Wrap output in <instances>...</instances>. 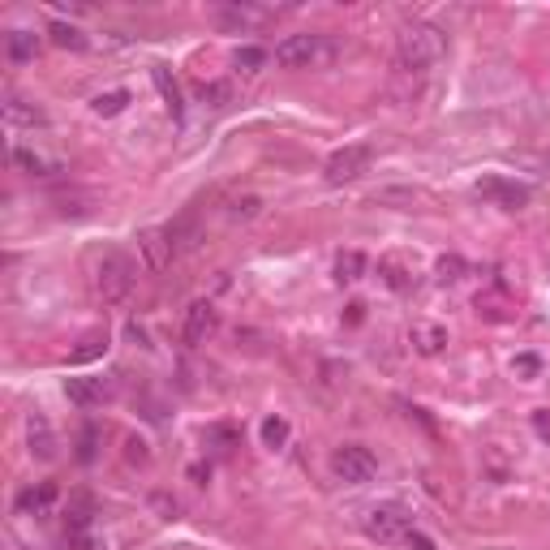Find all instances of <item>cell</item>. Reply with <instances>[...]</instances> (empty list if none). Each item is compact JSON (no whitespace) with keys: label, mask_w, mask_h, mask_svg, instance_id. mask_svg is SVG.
<instances>
[{"label":"cell","mask_w":550,"mask_h":550,"mask_svg":"<svg viewBox=\"0 0 550 550\" xmlns=\"http://www.w3.org/2000/svg\"><path fill=\"white\" fill-rule=\"evenodd\" d=\"M65 395H69L74 404H82V409H91V404L103 400V383H99V378H69V383H65Z\"/></svg>","instance_id":"17"},{"label":"cell","mask_w":550,"mask_h":550,"mask_svg":"<svg viewBox=\"0 0 550 550\" xmlns=\"http://www.w3.org/2000/svg\"><path fill=\"white\" fill-rule=\"evenodd\" d=\"M533 426H537V434H542V439H550V417H546V409L533 412Z\"/></svg>","instance_id":"33"},{"label":"cell","mask_w":550,"mask_h":550,"mask_svg":"<svg viewBox=\"0 0 550 550\" xmlns=\"http://www.w3.org/2000/svg\"><path fill=\"white\" fill-rule=\"evenodd\" d=\"M26 430H31V452L40 456V460H57V434H52V426H48L43 412H31Z\"/></svg>","instance_id":"14"},{"label":"cell","mask_w":550,"mask_h":550,"mask_svg":"<svg viewBox=\"0 0 550 550\" xmlns=\"http://www.w3.org/2000/svg\"><path fill=\"white\" fill-rule=\"evenodd\" d=\"M138 284V267L125 250H103L95 262V293L103 306H125Z\"/></svg>","instance_id":"2"},{"label":"cell","mask_w":550,"mask_h":550,"mask_svg":"<svg viewBox=\"0 0 550 550\" xmlns=\"http://www.w3.org/2000/svg\"><path fill=\"white\" fill-rule=\"evenodd\" d=\"M9 159H13V168L31 173V177H52V173H60V164H52V159L40 155V151H26V146H13Z\"/></svg>","instance_id":"16"},{"label":"cell","mask_w":550,"mask_h":550,"mask_svg":"<svg viewBox=\"0 0 550 550\" xmlns=\"http://www.w3.org/2000/svg\"><path fill=\"white\" fill-rule=\"evenodd\" d=\"M370 164H374V146H366V142H349V146L332 151L323 177L332 181V185H344V181H357L361 173H370Z\"/></svg>","instance_id":"4"},{"label":"cell","mask_w":550,"mask_h":550,"mask_svg":"<svg viewBox=\"0 0 550 550\" xmlns=\"http://www.w3.org/2000/svg\"><path fill=\"white\" fill-rule=\"evenodd\" d=\"M138 250L146 258V267L151 271H168V262H173V245H168V233L164 228H146V233H138Z\"/></svg>","instance_id":"11"},{"label":"cell","mask_w":550,"mask_h":550,"mask_svg":"<svg viewBox=\"0 0 550 550\" xmlns=\"http://www.w3.org/2000/svg\"><path fill=\"white\" fill-rule=\"evenodd\" d=\"M198 99H202L207 108H228V103H233V82H207V86L198 91Z\"/></svg>","instance_id":"20"},{"label":"cell","mask_w":550,"mask_h":550,"mask_svg":"<svg viewBox=\"0 0 550 550\" xmlns=\"http://www.w3.org/2000/svg\"><path fill=\"white\" fill-rule=\"evenodd\" d=\"M4 57L13 60V65H31V60L40 57V35H31V31H9Z\"/></svg>","instance_id":"15"},{"label":"cell","mask_w":550,"mask_h":550,"mask_svg":"<svg viewBox=\"0 0 550 550\" xmlns=\"http://www.w3.org/2000/svg\"><path fill=\"white\" fill-rule=\"evenodd\" d=\"M262 439H267V448H279V443L288 439V421H284V417H267V421H262Z\"/></svg>","instance_id":"27"},{"label":"cell","mask_w":550,"mask_h":550,"mask_svg":"<svg viewBox=\"0 0 550 550\" xmlns=\"http://www.w3.org/2000/svg\"><path fill=\"white\" fill-rule=\"evenodd\" d=\"M216 323H219L216 306H211V301H194V306L185 310V327H181V335H185V344H202L207 335L216 332Z\"/></svg>","instance_id":"10"},{"label":"cell","mask_w":550,"mask_h":550,"mask_svg":"<svg viewBox=\"0 0 550 550\" xmlns=\"http://www.w3.org/2000/svg\"><path fill=\"white\" fill-rule=\"evenodd\" d=\"M4 120L13 129H35V125H48V112H43L40 103L22 99L18 91H4Z\"/></svg>","instance_id":"8"},{"label":"cell","mask_w":550,"mask_h":550,"mask_svg":"<svg viewBox=\"0 0 550 550\" xmlns=\"http://www.w3.org/2000/svg\"><path fill=\"white\" fill-rule=\"evenodd\" d=\"M477 194L482 198H494L499 207H525L529 202V185H520V181H508V177H486V181H477Z\"/></svg>","instance_id":"7"},{"label":"cell","mask_w":550,"mask_h":550,"mask_svg":"<svg viewBox=\"0 0 550 550\" xmlns=\"http://www.w3.org/2000/svg\"><path fill=\"white\" fill-rule=\"evenodd\" d=\"M412 344H417L421 353H439V349L448 344V332H443V327H412Z\"/></svg>","instance_id":"21"},{"label":"cell","mask_w":550,"mask_h":550,"mask_svg":"<svg viewBox=\"0 0 550 550\" xmlns=\"http://www.w3.org/2000/svg\"><path fill=\"white\" fill-rule=\"evenodd\" d=\"M48 35H52L57 48H69V52H82V48H86V35H82L78 26H65V22H52Z\"/></svg>","instance_id":"19"},{"label":"cell","mask_w":550,"mask_h":550,"mask_svg":"<svg viewBox=\"0 0 550 550\" xmlns=\"http://www.w3.org/2000/svg\"><path fill=\"white\" fill-rule=\"evenodd\" d=\"M404 542H409L412 550H434V542H430V537H426V533H417V529H412L409 537H404Z\"/></svg>","instance_id":"32"},{"label":"cell","mask_w":550,"mask_h":550,"mask_svg":"<svg viewBox=\"0 0 550 550\" xmlns=\"http://www.w3.org/2000/svg\"><path fill=\"white\" fill-rule=\"evenodd\" d=\"M332 473L340 482H349V486H366L374 473H378V460L361 443H344V448L332 452Z\"/></svg>","instance_id":"5"},{"label":"cell","mask_w":550,"mask_h":550,"mask_svg":"<svg viewBox=\"0 0 550 550\" xmlns=\"http://www.w3.org/2000/svg\"><path fill=\"white\" fill-rule=\"evenodd\" d=\"M271 9H254V4H224L219 22H233V26H250V22H267Z\"/></svg>","instance_id":"18"},{"label":"cell","mask_w":550,"mask_h":550,"mask_svg":"<svg viewBox=\"0 0 550 550\" xmlns=\"http://www.w3.org/2000/svg\"><path fill=\"white\" fill-rule=\"evenodd\" d=\"M164 233H168V245H173V254H177V258L190 254L198 241H202V228H198V211H194V207H190V211H181V216L173 219Z\"/></svg>","instance_id":"9"},{"label":"cell","mask_w":550,"mask_h":550,"mask_svg":"<svg viewBox=\"0 0 550 550\" xmlns=\"http://www.w3.org/2000/svg\"><path fill=\"white\" fill-rule=\"evenodd\" d=\"M267 60H271V52H267V48H236L233 65H236V69H245V74H254V69H262Z\"/></svg>","instance_id":"23"},{"label":"cell","mask_w":550,"mask_h":550,"mask_svg":"<svg viewBox=\"0 0 550 550\" xmlns=\"http://www.w3.org/2000/svg\"><path fill=\"white\" fill-rule=\"evenodd\" d=\"M52 503H57V486H52V482L26 486V491L18 494V511H22V516H48V511H52Z\"/></svg>","instance_id":"12"},{"label":"cell","mask_w":550,"mask_h":550,"mask_svg":"<svg viewBox=\"0 0 550 550\" xmlns=\"http://www.w3.org/2000/svg\"><path fill=\"white\" fill-rule=\"evenodd\" d=\"M95 439H99L95 426H86V430H82V439H78V443H82V448H78V460H82V465H91V460H95Z\"/></svg>","instance_id":"30"},{"label":"cell","mask_w":550,"mask_h":550,"mask_svg":"<svg viewBox=\"0 0 550 550\" xmlns=\"http://www.w3.org/2000/svg\"><path fill=\"white\" fill-rule=\"evenodd\" d=\"M335 271H340V279H344V284H353V279H361V271H366V254H357V250H349V254H340V262H335Z\"/></svg>","instance_id":"24"},{"label":"cell","mask_w":550,"mask_h":550,"mask_svg":"<svg viewBox=\"0 0 550 550\" xmlns=\"http://www.w3.org/2000/svg\"><path fill=\"white\" fill-rule=\"evenodd\" d=\"M361 529H366V537L370 542H378V546H392V542H404L412 529H417V520H412V511L404 508V503H374L366 516H361Z\"/></svg>","instance_id":"3"},{"label":"cell","mask_w":550,"mask_h":550,"mask_svg":"<svg viewBox=\"0 0 550 550\" xmlns=\"http://www.w3.org/2000/svg\"><path fill=\"white\" fill-rule=\"evenodd\" d=\"M103 349H108V335H91V340H86V349H78L69 361H74V366H78V361H91V357H99Z\"/></svg>","instance_id":"29"},{"label":"cell","mask_w":550,"mask_h":550,"mask_svg":"<svg viewBox=\"0 0 550 550\" xmlns=\"http://www.w3.org/2000/svg\"><path fill=\"white\" fill-rule=\"evenodd\" d=\"M125 103H129V91H108V95H99L91 108H95L99 117H117V112H125Z\"/></svg>","instance_id":"25"},{"label":"cell","mask_w":550,"mask_h":550,"mask_svg":"<svg viewBox=\"0 0 550 550\" xmlns=\"http://www.w3.org/2000/svg\"><path fill=\"white\" fill-rule=\"evenodd\" d=\"M378 271H383V279H387V288H395V293H404V288H412V279H409V271L395 262V258H383L378 262Z\"/></svg>","instance_id":"22"},{"label":"cell","mask_w":550,"mask_h":550,"mask_svg":"<svg viewBox=\"0 0 550 550\" xmlns=\"http://www.w3.org/2000/svg\"><path fill=\"white\" fill-rule=\"evenodd\" d=\"M460 275H465V258H456V254L439 258V279H443V284H456Z\"/></svg>","instance_id":"28"},{"label":"cell","mask_w":550,"mask_h":550,"mask_svg":"<svg viewBox=\"0 0 550 550\" xmlns=\"http://www.w3.org/2000/svg\"><path fill=\"white\" fill-rule=\"evenodd\" d=\"M271 57L284 69H306V65H315L323 57V35H288V40L275 43Z\"/></svg>","instance_id":"6"},{"label":"cell","mask_w":550,"mask_h":550,"mask_svg":"<svg viewBox=\"0 0 550 550\" xmlns=\"http://www.w3.org/2000/svg\"><path fill=\"white\" fill-rule=\"evenodd\" d=\"M125 460H129V465H146V460H151L146 443H142V439H125Z\"/></svg>","instance_id":"31"},{"label":"cell","mask_w":550,"mask_h":550,"mask_svg":"<svg viewBox=\"0 0 550 550\" xmlns=\"http://www.w3.org/2000/svg\"><path fill=\"white\" fill-rule=\"evenodd\" d=\"M439 57H443V31L439 26H430V22L400 26V35H395V69L400 74L421 78V74H430L439 65Z\"/></svg>","instance_id":"1"},{"label":"cell","mask_w":550,"mask_h":550,"mask_svg":"<svg viewBox=\"0 0 550 550\" xmlns=\"http://www.w3.org/2000/svg\"><path fill=\"white\" fill-rule=\"evenodd\" d=\"M151 82L159 86V95L168 103L173 120H185V99H181V86H177V78L168 74V65H151Z\"/></svg>","instance_id":"13"},{"label":"cell","mask_w":550,"mask_h":550,"mask_svg":"<svg viewBox=\"0 0 550 550\" xmlns=\"http://www.w3.org/2000/svg\"><path fill=\"white\" fill-rule=\"evenodd\" d=\"M262 211V198L258 194H245V198H233V207H228V219H254Z\"/></svg>","instance_id":"26"}]
</instances>
